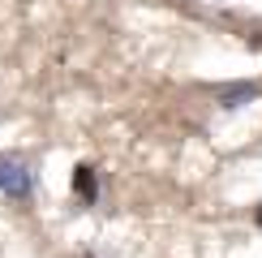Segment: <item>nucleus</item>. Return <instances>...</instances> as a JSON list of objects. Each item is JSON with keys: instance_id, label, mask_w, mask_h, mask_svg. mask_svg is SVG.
I'll return each instance as SVG.
<instances>
[{"instance_id": "obj_1", "label": "nucleus", "mask_w": 262, "mask_h": 258, "mask_svg": "<svg viewBox=\"0 0 262 258\" xmlns=\"http://www.w3.org/2000/svg\"><path fill=\"white\" fill-rule=\"evenodd\" d=\"M0 189L9 198H30V172L21 159H0Z\"/></svg>"}, {"instance_id": "obj_2", "label": "nucleus", "mask_w": 262, "mask_h": 258, "mask_svg": "<svg viewBox=\"0 0 262 258\" xmlns=\"http://www.w3.org/2000/svg\"><path fill=\"white\" fill-rule=\"evenodd\" d=\"M73 189H78L86 202H95V198H99V185H95V168H86V164H78V168H73Z\"/></svg>"}, {"instance_id": "obj_3", "label": "nucleus", "mask_w": 262, "mask_h": 258, "mask_svg": "<svg viewBox=\"0 0 262 258\" xmlns=\"http://www.w3.org/2000/svg\"><path fill=\"white\" fill-rule=\"evenodd\" d=\"M254 95H258V86H228L220 99H224V107H241L245 99H254Z\"/></svg>"}, {"instance_id": "obj_4", "label": "nucleus", "mask_w": 262, "mask_h": 258, "mask_svg": "<svg viewBox=\"0 0 262 258\" xmlns=\"http://www.w3.org/2000/svg\"><path fill=\"white\" fill-rule=\"evenodd\" d=\"M254 220H258V228H262V207H258V211H254Z\"/></svg>"}]
</instances>
